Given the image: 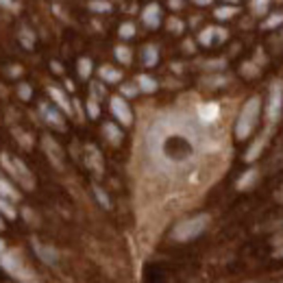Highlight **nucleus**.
<instances>
[{
  "label": "nucleus",
  "instance_id": "nucleus-14",
  "mask_svg": "<svg viewBox=\"0 0 283 283\" xmlns=\"http://www.w3.org/2000/svg\"><path fill=\"white\" fill-rule=\"evenodd\" d=\"M100 76L105 81H109V83H116V81H120V72L113 70V68H109V66H102L100 68Z\"/></svg>",
  "mask_w": 283,
  "mask_h": 283
},
{
  "label": "nucleus",
  "instance_id": "nucleus-26",
  "mask_svg": "<svg viewBox=\"0 0 283 283\" xmlns=\"http://www.w3.org/2000/svg\"><path fill=\"white\" fill-rule=\"evenodd\" d=\"M253 176H255V170H250V172H248V174L244 176V179H242V181L238 183V188H244V185H246V183H248L250 179H253Z\"/></svg>",
  "mask_w": 283,
  "mask_h": 283
},
{
  "label": "nucleus",
  "instance_id": "nucleus-24",
  "mask_svg": "<svg viewBox=\"0 0 283 283\" xmlns=\"http://www.w3.org/2000/svg\"><path fill=\"white\" fill-rule=\"evenodd\" d=\"M133 24H122V29H120V35H122V37H131L133 35Z\"/></svg>",
  "mask_w": 283,
  "mask_h": 283
},
{
  "label": "nucleus",
  "instance_id": "nucleus-29",
  "mask_svg": "<svg viewBox=\"0 0 283 283\" xmlns=\"http://www.w3.org/2000/svg\"><path fill=\"white\" fill-rule=\"evenodd\" d=\"M3 253H5V242L0 240V257H3Z\"/></svg>",
  "mask_w": 283,
  "mask_h": 283
},
{
  "label": "nucleus",
  "instance_id": "nucleus-17",
  "mask_svg": "<svg viewBox=\"0 0 283 283\" xmlns=\"http://www.w3.org/2000/svg\"><path fill=\"white\" fill-rule=\"evenodd\" d=\"M20 42L27 46V48H33V42H35V37H33V33H31V29H27L24 27L22 31H20Z\"/></svg>",
  "mask_w": 283,
  "mask_h": 283
},
{
  "label": "nucleus",
  "instance_id": "nucleus-31",
  "mask_svg": "<svg viewBox=\"0 0 283 283\" xmlns=\"http://www.w3.org/2000/svg\"><path fill=\"white\" fill-rule=\"evenodd\" d=\"M279 255H283V250H281V253H279Z\"/></svg>",
  "mask_w": 283,
  "mask_h": 283
},
{
  "label": "nucleus",
  "instance_id": "nucleus-3",
  "mask_svg": "<svg viewBox=\"0 0 283 283\" xmlns=\"http://www.w3.org/2000/svg\"><path fill=\"white\" fill-rule=\"evenodd\" d=\"M0 161H3V166L7 168V172H9L15 181H20L22 185H27L29 190L33 188V183H35V181H33V176H31L29 168L24 166L20 159H11L9 155H7V152H3V155H0Z\"/></svg>",
  "mask_w": 283,
  "mask_h": 283
},
{
  "label": "nucleus",
  "instance_id": "nucleus-21",
  "mask_svg": "<svg viewBox=\"0 0 283 283\" xmlns=\"http://www.w3.org/2000/svg\"><path fill=\"white\" fill-rule=\"evenodd\" d=\"M94 194H96V198H98V203L105 207V209H109L111 203H109V198H107V194H105L100 188H94Z\"/></svg>",
  "mask_w": 283,
  "mask_h": 283
},
{
  "label": "nucleus",
  "instance_id": "nucleus-1",
  "mask_svg": "<svg viewBox=\"0 0 283 283\" xmlns=\"http://www.w3.org/2000/svg\"><path fill=\"white\" fill-rule=\"evenodd\" d=\"M260 107H262V100L253 96L244 107H242V113L238 118V124H236V135L238 140H246V137L253 133V128L257 124V118H260Z\"/></svg>",
  "mask_w": 283,
  "mask_h": 283
},
{
  "label": "nucleus",
  "instance_id": "nucleus-9",
  "mask_svg": "<svg viewBox=\"0 0 283 283\" xmlns=\"http://www.w3.org/2000/svg\"><path fill=\"white\" fill-rule=\"evenodd\" d=\"M87 159H90V166L100 174L102 172V159H100V152L94 146H87Z\"/></svg>",
  "mask_w": 283,
  "mask_h": 283
},
{
  "label": "nucleus",
  "instance_id": "nucleus-12",
  "mask_svg": "<svg viewBox=\"0 0 283 283\" xmlns=\"http://www.w3.org/2000/svg\"><path fill=\"white\" fill-rule=\"evenodd\" d=\"M137 83H140V90L142 92H155L157 90V83L152 81L150 76H146V74H142V76H137Z\"/></svg>",
  "mask_w": 283,
  "mask_h": 283
},
{
  "label": "nucleus",
  "instance_id": "nucleus-19",
  "mask_svg": "<svg viewBox=\"0 0 283 283\" xmlns=\"http://www.w3.org/2000/svg\"><path fill=\"white\" fill-rule=\"evenodd\" d=\"M90 72H92L90 59H81V61H79V74L83 76V79H87V76H90Z\"/></svg>",
  "mask_w": 283,
  "mask_h": 283
},
{
  "label": "nucleus",
  "instance_id": "nucleus-22",
  "mask_svg": "<svg viewBox=\"0 0 283 283\" xmlns=\"http://www.w3.org/2000/svg\"><path fill=\"white\" fill-rule=\"evenodd\" d=\"M87 113H90L92 118H98V113H100V109H98V105H96V100L92 98L90 102H87Z\"/></svg>",
  "mask_w": 283,
  "mask_h": 283
},
{
  "label": "nucleus",
  "instance_id": "nucleus-28",
  "mask_svg": "<svg viewBox=\"0 0 283 283\" xmlns=\"http://www.w3.org/2000/svg\"><path fill=\"white\" fill-rule=\"evenodd\" d=\"M0 7H7V9H15L13 0H0Z\"/></svg>",
  "mask_w": 283,
  "mask_h": 283
},
{
  "label": "nucleus",
  "instance_id": "nucleus-5",
  "mask_svg": "<svg viewBox=\"0 0 283 283\" xmlns=\"http://www.w3.org/2000/svg\"><path fill=\"white\" fill-rule=\"evenodd\" d=\"M31 244H33V250H35V255L42 260L44 264H48V266H55L57 264V260H59V253L53 248V246H44V244H39V240H31Z\"/></svg>",
  "mask_w": 283,
  "mask_h": 283
},
{
  "label": "nucleus",
  "instance_id": "nucleus-25",
  "mask_svg": "<svg viewBox=\"0 0 283 283\" xmlns=\"http://www.w3.org/2000/svg\"><path fill=\"white\" fill-rule=\"evenodd\" d=\"M92 9L94 11H109V5L107 3H92Z\"/></svg>",
  "mask_w": 283,
  "mask_h": 283
},
{
  "label": "nucleus",
  "instance_id": "nucleus-15",
  "mask_svg": "<svg viewBox=\"0 0 283 283\" xmlns=\"http://www.w3.org/2000/svg\"><path fill=\"white\" fill-rule=\"evenodd\" d=\"M105 135H107L109 142H113V144H120V140H122V133H120L118 126H113V124H105Z\"/></svg>",
  "mask_w": 283,
  "mask_h": 283
},
{
  "label": "nucleus",
  "instance_id": "nucleus-20",
  "mask_svg": "<svg viewBox=\"0 0 283 283\" xmlns=\"http://www.w3.org/2000/svg\"><path fill=\"white\" fill-rule=\"evenodd\" d=\"M116 57H118V59L122 61V63H128V61H131V53H128V48H124V46H118V48H116Z\"/></svg>",
  "mask_w": 283,
  "mask_h": 283
},
{
  "label": "nucleus",
  "instance_id": "nucleus-8",
  "mask_svg": "<svg viewBox=\"0 0 283 283\" xmlns=\"http://www.w3.org/2000/svg\"><path fill=\"white\" fill-rule=\"evenodd\" d=\"M48 94L53 96V100L59 105V107L66 111V113H72V109H70V102H68V98H66V94H63L61 90H57V87H48Z\"/></svg>",
  "mask_w": 283,
  "mask_h": 283
},
{
  "label": "nucleus",
  "instance_id": "nucleus-27",
  "mask_svg": "<svg viewBox=\"0 0 283 283\" xmlns=\"http://www.w3.org/2000/svg\"><path fill=\"white\" fill-rule=\"evenodd\" d=\"M135 92L137 90H135V87H131V85H124L122 87V94H126V96H135Z\"/></svg>",
  "mask_w": 283,
  "mask_h": 283
},
{
  "label": "nucleus",
  "instance_id": "nucleus-23",
  "mask_svg": "<svg viewBox=\"0 0 283 283\" xmlns=\"http://www.w3.org/2000/svg\"><path fill=\"white\" fill-rule=\"evenodd\" d=\"M18 94H20V98H24V100H29V98H31V85H27V83H22V85L18 87Z\"/></svg>",
  "mask_w": 283,
  "mask_h": 283
},
{
  "label": "nucleus",
  "instance_id": "nucleus-30",
  "mask_svg": "<svg viewBox=\"0 0 283 283\" xmlns=\"http://www.w3.org/2000/svg\"><path fill=\"white\" fill-rule=\"evenodd\" d=\"M0 229H5V224H3V220H0Z\"/></svg>",
  "mask_w": 283,
  "mask_h": 283
},
{
  "label": "nucleus",
  "instance_id": "nucleus-13",
  "mask_svg": "<svg viewBox=\"0 0 283 283\" xmlns=\"http://www.w3.org/2000/svg\"><path fill=\"white\" fill-rule=\"evenodd\" d=\"M198 113H200V118L209 122V120H214L218 116V105H203V107L198 109Z\"/></svg>",
  "mask_w": 283,
  "mask_h": 283
},
{
  "label": "nucleus",
  "instance_id": "nucleus-7",
  "mask_svg": "<svg viewBox=\"0 0 283 283\" xmlns=\"http://www.w3.org/2000/svg\"><path fill=\"white\" fill-rule=\"evenodd\" d=\"M42 144H44V150H46L48 159L53 161V166H55V168H61V166H63V159H61V148L55 144L53 137H48V135H46L44 140H42Z\"/></svg>",
  "mask_w": 283,
  "mask_h": 283
},
{
  "label": "nucleus",
  "instance_id": "nucleus-4",
  "mask_svg": "<svg viewBox=\"0 0 283 283\" xmlns=\"http://www.w3.org/2000/svg\"><path fill=\"white\" fill-rule=\"evenodd\" d=\"M111 111L122 124H131L133 122L131 109H128V105L124 102V98H120V96H113V98H111Z\"/></svg>",
  "mask_w": 283,
  "mask_h": 283
},
{
  "label": "nucleus",
  "instance_id": "nucleus-16",
  "mask_svg": "<svg viewBox=\"0 0 283 283\" xmlns=\"http://www.w3.org/2000/svg\"><path fill=\"white\" fill-rule=\"evenodd\" d=\"M0 212H3L7 218H9V220H13V218H15V209L11 207V203L3 196V194H0Z\"/></svg>",
  "mask_w": 283,
  "mask_h": 283
},
{
  "label": "nucleus",
  "instance_id": "nucleus-11",
  "mask_svg": "<svg viewBox=\"0 0 283 283\" xmlns=\"http://www.w3.org/2000/svg\"><path fill=\"white\" fill-rule=\"evenodd\" d=\"M144 22L150 24V27H157L159 24V7L157 5H150L146 11H144Z\"/></svg>",
  "mask_w": 283,
  "mask_h": 283
},
{
  "label": "nucleus",
  "instance_id": "nucleus-10",
  "mask_svg": "<svg viewBox=\"0 0 283 283\" xmlns=\"http://www.w3.org/2000/svg\"><path fill=\"white\" fill-rule=\"evenodd\" d=\"M0 194H3L5 198H9V200H18L20 198V194L13 190V185L7 179H3V176H0Z\"/></svg>",
  "mask_w": 283,
  "mask_h": 283
},
{
  "label": "nucleus",
  "instance_id": "nucleus-18",
  "mask_svg": "<svg viewBox=\"0 0 283 283\" xmlns=\"http://www.w3.org/2000/svg\"><path fill=\"white\" fill-rule=\"evenodd\" d=\"M144 63H146V66H155L157 63V50L152 46H148L146 50H144Z\"/></svg>",
  "mask_w": 283,
  "mask_h": 283
},
{
  "label": "nucleus",
  "instance_id": "nucleus-6",
  "mask_svg": "<svg viewBox=\"0 0 283 283\" xmlns=\"http://www.w3.org/2000/svg\"><path fill=\"white\" fill-rule=\"evenodd\" d=\"M39 111H42V116H44V120L50 126H55V128H59V131H63L66 128V122H63V118L59 116V111L57 109H53L50 105H46V102H42L39 105Z\"/></svg>",
  "mask_w": 283,
  "mask_h": 283
},
{
  "label": "nucleus",
  "instance_id": "nucleus-2",
  "mask_svg": "<svg viewBox=\"0 0 283 283\" xmlns=\"http://www.w3.org/2000/svg\"><path fill=\"white\" fill-rule=\"evenodd\" d=\"M207 224H209V216L207 214H198L194 218H188V220L179 222L172 229V238L176 242H190L194 238H198L200 233L207 229Z\"/></svg>",
  "mask_w": 283,
  "mask_h": 283
}]
</instances>
